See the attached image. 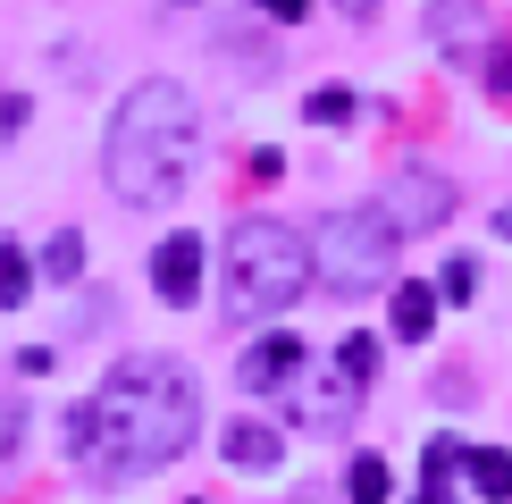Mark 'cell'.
<instances>
[{
  "label": "cell",
  "mask_w": 512,
  "mask_h": 504,
  "mask_svg": "<svg viewBox=\"0 0 512 504\" xmlns=\"http://www.w3.org/2000/svg\"><path fill=\"white\" fill-rule=\"evenodd\" d=\"M395 244L387 210H328L311 236V278H328V294H370L395 278Z\"/></svg>",
  "instance_id": "cell-4"
},
{
  "label": "cell",
  "mask_w": 512,
  "mask_h": 504,
  "mask_svg": "<svg viewBox=\"0 0 512 504\" xmlns=\"http://www.w3.org/2000/svg\"><path fill=\"white\" fill-rule=\"evenodd\" d=\"M294 378H303V336H286V328H269L261 345L236 362V387L244 395H277V387H294Z\"/></svg>",
  "instance_id": "cell-8"
},
{
  "label": "cell",
  "mask_w": 512,
  "mask_h": 504,
  "mask_svg": "<svg viewBox=\"0 0 512 504\" xmlns=\"http://www.w3.org/2000/svg\"><path fill=\"white\" fill-rule=\"evenodd\" d=\"M303 118L311 126H353V84H319V93H303Z\"/></svg>",
  "instance_id": "cell-15"
},
{
  "label": "cell",
  "mask_w": 512,
  "mask_h": 504,
  "mask_svg": "<svg viewBox=\"0 0 512 504\" xmlns=\"http://www.w3.org/2000/svg\"><path fill=\"white\" fill-rule=\"evenodd\" d=\"M59 454H68V462L93 454V404H68V412H59Z\"/></svg>",
  "instance_id": "cell-17"
},
{
  "label": "cell",
  "mask_w": 512,
  "mask_h": 504,
  "mask_svg": "<svg viewBox=\"0 0 512 504\" xmlns=\"http://www.w3.org/2000/svg\"><path fill=\"white\" fill-rule=\"evenodd\" d=\"M387 488H395L387 454H353V471H345V504H387Z\"/></svg>",
  "instance_id": "cell-13"
},
{
  "label": "cell",
  "mask_w": 512,
  "mask_h": 504,
  "mask_svg": "<svg viewBox=\"0 0 512 504\" xmlns=\"http://www.w3.org/2000/svg\"><path fill=\"white\" fill-rule=\"evenodd\" d=\"M378 210H387L395 236H437L445 219H454V177H437V168H395L387 194H378Z\"/></svg>",
  "instance_id": "cell-5"
},
{
  "label": "cell",
  "mask_w": 512,
  "mask_h": 504,
  "mask_svg": "<svg viewBox=\"0 0 512 504\" xmlns=\"http://www.w3.org/2000/svg\"><path fill=\"white\" fill-rule=\"evenodd\" d=\"M336 362H345L361 387H370V378H378V336H345V345H336Z\"/></svg>",
  "instance_id": "cell-19"
},
{
  "label": "cell",
  "mask_w": 512,
  "mask_h": 504,
  "mask_svg": "<svg viewBox=\"0 0 512 504\" xmlns=\"http://www.w3.org/2000/svg\"><path fill=\"white\" fill-rule=\"evenodd\" d=\"M454 462H462V446H454V437H429V479H445Z\"/></svg>",
  "instance_id": "cell-22"
},
{
  "label": "cell",
  "mask_w": 512,
  "mask_h": 504,
  "mask_svg": "<svg viewBox=\"0 0 512 504\" xmlns=\"http://www.w3.org/2000/svg\"><path fill=\"white\" fill-rule=\"evenodd\" d=\"M17 303H34V252L0 244V311H17Z\"/></svg>",
  "instance_id": "cell-14"
},
{
  "label": "cell",
  "mask_w": 512,
  "mask_h": 504,
  "mask_svg": "<svg viewBox=\"0 0 512 504\" xmlns=\"http://www.w3.org/2000/svg\"><path fill=\"white\" fill-rule=\"evenodd\" d=\"M202 429V387L168 353H135L101 378L93 395V479H143L160 462H177Z\"/></svg>",
  "instance_id": "cell-1"
},
{
  "label": "cell",
  "mask_w": 512,
  "mask_h": 504,
  "mask_svg": "<svg viewBox=\"0 0 512 504\" xmlns=\"http://www.w3.org/2000/svg\"><path fill=\"white\" fill-rule=\"evenodd\" d=\"M17 370H26V378H51L59 353H51V345H26V353H17Z\"/></svg>",
  "instance_id": "cell-21"
},
{
  "label": "cell",
  "mask_w": 512,
  "mask_h": 504,
  "mask_svg": "<svg viewBox=\"0 0 512 504\" xmlns=\"http://www.w3.org/2000/svg\"><path fill=\"white\" fill-rule=\"evenodd\" d=\"M286 504H345V496H328V488H294Z\"/></svg>",
  "instance_id": "cell-26"
},
{
  "label": "cell",
  "mask_w": 512,
  "mask_h": 504,
  "mask_svg": "<svg viewBox=\"0 0 512 504\" xmlns=\"http://www.w3.org/2000/svg\"><path fill=\"white\" fill-rule=\"evenodd\" d=\"M353 404H361V378L336 362V370H319L311 387H303V404H294V429H311V437H345Z\"/></svg>",
  "instance_id": "cell-6"
},
{
  "label": "cell",
  "mask_w": 512,
  "mask_h": 504,
  "mask_svg": "<svg viewBox=\"0 0 512 504\" xmlns=\"http://www.w3.org/2000/svg\"><path fill=\"white\" fill-rule=\"evenodd\" d=\"M437 294H445V303H471V294H479V261H471V252H454V261H445Z\"/></svg>",
  "instance_id": "cell-18"
},
{
  "label": "cell",
  "mask_w": 512,
  "mask_h": 504,
  "mask_svg": "<svg viewBox=\"0 0 512 504\" xmlns=\"http://www.w3.org/2000/svg\"><path fill=\"white\" fill-rule=\"evenodd\" d=\"M17 446H26V404H17V395H0V462H9Z\"/></svg>",
  "instance_id": "cell-20"
},
{
  "label": "cell",
  "mask_w": 512,
  "mask_h": 504,
  "mask_svg": "<svg viewBox=\"0 0 512 504\" xmlns=\"http://www.w3.org/2000/svg\"><path fill=\"white\" fill-rule=\"evenodd\" d=\"M34 278H51V286H76L84 278V236H76V227H59V236L34 252Z\"/></svg>",
  "instance_id": "cell-11"
},
{
  "label": "cell",
  "mask_w": 512,
  "mask_h": 504,
  "mask_svg": "<svg viewBox=\"0 0 512 504\" xmlns=\"http://www.w3.org/2000/svg\"><path fill=\"white\" fill-rule=\"evenodd\" d=\"M471 26H479V0H437V9H429V34L437 42H462Z\"/></svg>",
  "instance_id": "cell-16"
},
{
  "label": "cell",
  "mask_w": 512,
  "mask_h": 504,
  "mask_svg": "<svg viewBox=\"0 0 512 504\" xmlns=\"http://www.w3.org/2000/svg\"><path fill=\"white\" fill-rule=\"evenodd\" d=\"M17 118H26V101H17V93H0V135H9Z\"/></svg>",
  "instance_id": "cell-25"
},
{
  "label": "cell",
  "mask_w": 512,
  "mask_h": 504,
  "mask_svg": "<svg viewBox=\"0 0 512 504\" xmlns=\"http://www.w3.org/2000/svg\"><path fill=\"white\" fill-rule=\"evenodd\" d=\"M152 294L168 311H185L202 294V236L194 227H177V236H160V252H152Z\"/></svg>",
  "instance_id": "cell-7"
},
{
  "label": "cell",
  "mask_w": 512,
  "mask_h": 504,
  "mask_svg": "<svg viewBox=\"0 0 512 504\" xmlns=\"http://www.w3.org/2000/svg\"><path fill=\"white\" fill-rule=\"evenodd\" d=\"M252 9H269V17H277V26H294V17H303V9H311V0H252Z\"/></svg>",
  "instance_id": "cell-23"
},
{
  "label": "cell",
  "mask_w": 512,
  "mask_h": 504,
  "mask_svg": "<svg viewBox=\"0 0 512 504\" xmlns=\"http://www.w3.org/2000/svg\"><path fill=\"white\" fill-rule=\"evenodd\" d=\"M336 9H345L353 26H370V17H378V0H336Z\"/></svg>",
  "instance_id": "cell-24"
},
{
  "label": "cell",
  "mask_w": 512,
  "mask_h": 504,
  "mask_svg": "<svg viewBox=\"0 0 512 504\" xmlns=\"http://www.w3.org/2000/svg\"><path fill=\"white\" fill-rule=\"evenodd\" d=\"M202 160V118H194V93L168 76H143L135 93L110 110V143H101V177H110L118 202L135 210H160L185 194Z\"/></svg>",
  "instance_id": "cell-2"
},
{
  "label": "cell",
  "mask_w": 512,
  "mask_h": 504,
  "mask_svg": "<svg viewBox=\"0 0 512 504\" xmlns=\"http://www.w3.org/2000/svg\"><path fill=\"white\" fill-rule=\"evenodd\" d=\"M462 471H471V488L487 504H512V454L504 446H471V454H462Z\"/></svg>",
  "instance_id": "cell-10"
},
{
  "label": "cell",
  "mask_w": 512,
  "mask_h": 504,
  "mask_svg": "<svg viewBox=\"0 0 512 504\" xmlns=\"http://www.w3.org/2000/svg\"><path fill=\"white\" fill-rule=\"evenodd\" d=\"M429 328H437V286H395V336L420 345Z\"/></svg>",
  "instance_id": "cell-12"
},
{
  "label": "cell",
  "mask_w": 512,
  "mask_h": 504,
  "mask_svg": "<svg viewBox=\"0 0 512 504\" xmlns=\"http://www.w3.org/2000/svg\"><path fill=\"white\" fill-rule=\"evenodd\" d=\"M496 236H512V210H496Z\"/></svg>",
  "instance_id": "cell-28"
},
{
  "label": "cell",
  "mask_w": 512,
  "mask_h": 504,
  "mask_svg": "<svg viewBox=\"0 0 512 504\" xmlns=\"http://www.w3.org/2000/svg\"><path fill=\"white\" fill-rule=\"evenodd\" d=\"M219 454L236 462V471H277V454H286V429H277V420H236V429L219 437Z\"/></svg>",
  "instance_id": "cell-9"
},
{
  "label": "cell",
  "mask_w": 512,
  "mask_h": 504,
  "mask_svg": "<svg viewBox=\"0 0 512 504\" xmlns=\"http://www.w3.org/2000/svg\"><path fill=\"white\" fill-rule=\"evenodd\" d=\"M412 504H454V496H445V479H429V488H420Z\"/></svg>",
  "instance_id": "cell-27"
},
{
  "label": "cell",
  "mask_w": 512,
  "mask_h": 504,
  "mask_svg": "<svg viewBox=\"0 0 512 504\" xmlns=\"http://www.w3.org/2000/svg\"><path fill=\"white\" fill-rule=\"evenodd\" d=\"M311 294V244L286 219H236L227 236V311L236 320H277Z\"/></svg>",
  "instance_id": "cell-3"
}]
</instances>
